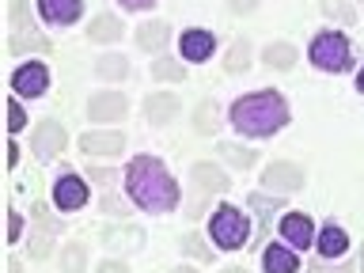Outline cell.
I'll return each instance as SVG.
<instances>
[{"mask_svg":"<svg viewBox=\"0 0 364 273\" xmlns=\"http://www.w3.org/2000/svg\"><path fill=\"white\" fill-rule=\"evenodd\" d=\"M250 57H255V42L247 38H235L232 46H228V53H224V73L228 76H243L247 68H250Z\"/></svg>","mask_w":364,"mask_h":273,"instance_id":"d4e9b609","label":"cell"},{"mask_svg":"<svg viewBox=\"0 0 364 273\" xmlns=\"http://www.w3.org/2000/svg\"><path fill=\"white\" fill-rule=\"evenodd\" d=\"M118 4H122L125 11H148V8L156 4V0H118Z\"/></svg>","mask_w":364,"mask_h":273,"instance_id":"ab89813d","label":"cell"},{"mask_svg":"<svg viewBox=\"0 0 364 273\" xmlns=\"http://www.w3.org/2000/svg\"><path fill=\"white\" fill-rule=\"evenodd\" d=\"M65 144H68V129H65L57 118H42L38 125H34V133H31V152L38 156V159L61 156Z\"/></svg>","mask_w":364,"mask_h":273,"instance_id":"30bf717a","label":"cell"},{"mask_svg":"<svg viewBox=\"0 0 364 273\" xmlns=\"http://www.w3.org/2000/svg\"><path fill=\"white\" fill-rule=\"evenodd\" d=\"M193 133L198 136H213L220 129V107H216V99H201L198 107H193Z\"/></svg>","mask_w":364,"mask_h":273,"instance_id":"4316f807","label":"cell"},{"mask_svg":"<svg viewBox=\"0 0 364 273\" xmlns=\"http://www.w3.org/2000/svg\"><path fill=\"white\" fill-rule=\"evenodd\" d=\"M133 38L144 53H164V46L171 42V23L167 19H144Z\"/></svg>","mask_w":364,"mask_h":273,"instance_id":"44dd1931","label":"cell"},{"mask_svg":"<svg viewBox=\"0 0 364 273\" xmlns=\"http://www.w3.org/2000/svg\"><path fill=\"white\" fill-rule=\"evenodd\" d=\"M357 4H360V8H364V0H357Z\"/></svg>","mask_w":364,"mask_h":273,"instance_id":"7dc6e473","label":"cell"},{"mask_svg":"<svg viewBox=\"0 0 364 273\" xmlns=\"http://www.w3.org/2000/svg\"><path fill=\"white\" fill-rule=\"evenodd\" d=\"M296 61H300V50H296L292 42H269L266 50H262V65H266L269 73H292Z\"/></svg>","mask_w":364,"mask_h":273,"instance_id":"603a6c76","label":"cell"},{"mask_svg":"<svg viewBox=\"0 0 364 273\" xmlns=\"http://www.w3.org/2000/svg\"><path fill=\"white\" fill-rule=\"evenodd\" d=\"M8 53L11 57H31V53H50V38L34 27H19V31H11V38H8Z\"/></svg>","mask_w":364,"mask_h":273,"instance_id":"d6986e66","label":"cell"},{"mask_svg":"<svg viewBox=\"0 0 364 273\" xmlns=\"http://www.w3.org/2000/svg\"><path fill=\"white\" fill-rule=\"evenodd\" d=\"M178 114H182V95H175V91H152V95H144V118L156 129L171 125Z\"/></svg>","mask_w":364,"mask_h":273,"instance_id":"9a60e30c","label":"cell"},{"mask_svg":"<svg viewBox=\"0 0 364 273\" xmlns=\"http://www.w3.org/2000/svg\"><path fill=\"white\" fill-rule=\"evenodd\" d=\"M315 250H318V258H330V262L346 258L349 255V232L341 224H323L318 228V239H315Z\"/></svg>","mask_w":364,"mask_h":273,"instance_id":"ac0fdd59","label":"cell"},{"mask_svg":"<svg viewBox=\"0 0 364 273\" xmlns=\"http://www.w3.org/2000/svg\"><path fill=\"white\" fill-rule=\"evenodd\" d=\"M318 8H323L326 19L341 23V27H353V23H357V8H353V0H323Z\"/></svg>","mask_w":364,"mask_h":273,"instance_id":"4dcf8cb0","label":"cell"},{"mask_svg":"<svg viewBox=\"0 0 364 273\" xmlns=\"http://www.w3.org/2000/svg\"><path fill=\"white\" fill-rule=\"evenodd\" d=\"M95 76L107 80V84H122V80H129V57H125V53H102L95 61Z\"/></svg>","mask_w":364,"mask_h":273,"instance_id":"484cf974","label":"cell"},{"mask_svg":"<svg viewBox=\"0 0 364 273\" xmlns=\"http://www.w3.org/2000/svg\"><path fill=\"white\" fill-rule=\"evenodd\" d=\"M220 273H247V269H243V266H224Z\"/></svg>","mask_w":364,"mask_h":273,"instance_id":"f6af8a7d","label":"cell"},{"mask_svg":"<svg viewBox=\"0 0 364 273\" xmlns=\"http://www.w3.org/2000/svg\"><path fill=\"white\" fill-rule=\"evenodd\" d=\"M34 4H38V16L50 27H73L84 16V0H34Z\"/></svg>","mask_w":364,"mask_h":273,"instance_id":"e0dca14e","label":"cell"},{"mask_svg":"<svg viewBox=\"0 0 364 273\" xmlns=\"http://www.w3.org/2000/svg\"><path fill=\"white\" fill-rule=\"evenodd\" d=\"M175 273H201L198 266H175Z\"/></svg>","mask_w":364,"mask_h":273,"instance_id":"ee69618b","label":"cell"},{"mask_svg":"<svg viewBox=\"0 0 364 273\" xmlns=\"http://www.w3.org/2000/svg\"><path fill=\"white\" fill-rule=\"evenodd\" d=\"M129 114V99L122 91H95L87 99V118L95 125H110V122H122Z\"/></svg>","mask_w":364,"mask_h":273,"instance_id":"5bb4252c","label":"cell"},{"mask_svg":"<svg viewBox=\"0 0 364 273\" xmlns=\"http://www.w3.org/2000/svg\"><path fill=\"white\" fill-rule=\"evenodd\" d=\"M209 239L216 250H243L250 239V216L232 201H220L209 216Z\"/></svg>","mask_w":364,"mask_h":273,"instance_id":"3957f363","label":"cell"},{"mask_svg":"<svg viewBox=\"0 0 364 273\" xmlns=\"http://www.w3.org/2000/svg\"><path fill=\"white\" fill-rule=\"evenodd\" d=\"M31 220H34V232L27 235V250H31L34 262H46V258H50V250H53L57 232H61V220L50 216V205H46V201L31 205Z\"/></svg>","mask_w":364,"mask_h":273,"instance_id":"52a82bcc","label":"cell"},{"mask_svg":"<svg viewBox=\"0 0 364 273\" xmlns=\"http://www.w3.org/2000/svg\"><path fill=\"white\" fill-rule=\"evenodd\" d=\"M307 273H353V262L349 258H338V262H330V258H311V266H307Z\"/></svg>","mask_w":364,"mask_h":273,"instance_id":"1f68e13d","label":"cell"},{"mask_svg":"<svg viewBox=\"0 0 364 273\" xmlns=\"http://www.w3.org/2000/svg\"><path fill=\"white\" fill-rule=\"evenodd\" d=\"M262 273H300V250L281 243L262 247Z\"/></svg>","mask_w":364,"mask_h":273,"instance_id":"ffe728a7","label":"cell"},{"mask_svg":"<svg viewBox=\"0 0 364 273\" xmlns=\"http://www.w3.org/2000/svg\"><path fill=\"white\" fill-rule=\"evenodd\" d=\"M122 34H125V27L114 11H99V16H91V23H87V38L95 46H110V42H118Z\"/></svg>","mask_w":364,"mask_h":273,"instance_id":"7402d4cb","label":"cell"},{"mask_svg":"<svg viewBox=\"0 0 364 273\" xmlns=\"http://www.w3.org/2000/svg\"><path fill=\"white\" fill-rule=\"evenodd\" d=\"M61 273H87V247L80 239H68L61 247Z\"/></svg>","mask_w":364,"mask_h":273,"instance_id":"f546056e","label":"cell"},{"mask_svg":"<svg viewBox=\"0 0 364 273\" xmlns=\"http://www.w3.org/2000/svg\"><path fill=\"white\" fill-rule=\"evenodd\" d=\"M190 186H193V201L190 213L201 216V209L209 205L213 198H224L228 190H232V178H228V171L220 164H209V159H198V164L190 167Z\"/></svg>","mask_w":364,"mask_h":273,"instance_id":"5b68a950","label":"cell"},{"mask_svg":"<svg viewBox=\"0 0 364 273\" xmlns=\"http://www.w3.org/2000/svg\"><path fill=\"white\" fill-rule=\"evenodd\" d=\"M19 159H23V148L16 144V136H11V141H8V167L16 171V167H19Z\"/></svg>","mask_w":364,"mask_h":273,"instance_id":"f35d334b","label":"cell"},{"mask_svg":"<svg viewBox=\"0 0 364 273\" xmlns=\"http://www.w3.org/2000/svg\"><path fill=\"white\" fill-rule=\"evenodd\" d=\"M360 269H364V250H360Z\"/></svg>","mask_w":364,"mask_h":273,"instance_id":"bcb514c9","label":"cell"},{"mask_svg":"<svg viewBox=\"0 0 364 273\" xmlns=\"http://www.w3.org/2000/svg\"><path fill=\"white\" fill-rule=\"evenodd\" d=\"M95 273H129V262L118 258V255H110V258H102L95 266Z\"/></svg>","mask_w":364,"mask_h":273,"instance_id":"e575fe53","label":"cell"},{"mask_svg":"<svg viewBox=\"0 0 364 273\" xmlns=\"http://www.w3.org/2000/svg\"><path fill=\"white\" fill-rule=\"evenodd\" d=\"M209 243H213V239H205L201 232H186V235L178 239V250H182L186 258L201 262V266H209V262H213V250H216V247H209Z\"/></svg>","mask_w":364,"mask_h":273,"instance_id":"f1b7e54d","label":"cell"},{"mask_svg":"<svg viewBox=\"0 0 364 273\" xmlns=\"http://www.w3.org/2000/svg\"><path fill=\"white\" fill-rule=\"evenodd\" d=\"M125 193L129 201L136 205L141 213H152V216H164V213H175L178 201H182V186L178 178L167 171V164L159 156H133L125 164Z\"/></svg>","mask_w":364,"mask_h":273,"instance_id":"6da1fadb","label":"cell"},{"mask_svg":"<svg viewBox=\"0 0 364 273\" xmlns=\"http://www.w3.org/2000/svg\"><path fill=\"white\" fill-rule=\"evenodd\" d=\"M19 239H23V216H19L16 209H11V213H8V243L16 247Z\"/></svg>","mask_w":364,"mask_h":273,"instance_id":"74e56055","label":"cell"},{"mask_svg":"<svg viewBox=\"0 0 364 273\" xmlns=\"http://www.w3.org/2000/svg\"><path fill=\"white\" fill-rule=\"evenodd\" d=\"M102 209L114 213V216H129V209H125V205H118V198H107V201H102Z\"/></svg>","mask_w":364,"mask_h":273,"instance_id":"60d3db41","label":"cell"},{"mask_svg":"<svg viewBox=\"0 0 364 273\" xmlns=\"http://www.w3.org/2000/svg\"><path fill=\"white\" fill-rule=\"evenodd\" d=\"M258 4L262 0H228V11H232V16H255Z\"/></svg>","mask_w":364,"mask_h":273,"instance_id":"8d00e7d4","label":"cell"},{"mask_svg":"<svg viewBox=\"0 0 364 273\" xmlns=\"http://www.w3.org/2000/svg\"><path fill=\"white\" fill-rule=\"evenodd\" d=\"M8 273H23V262L19 258H8Z\"/></svg>","mask_w":364,"mask_h":273,"instance_id":"b9f144b4","label":"cell"},{"mask_svg":"<svg viewBox=\"0 0 364 273\" xmlns=\"http://www.w3.org/2000/svg\"><path fill=\"white\" fill-rule=\"evenodd\" d=\"M8 19H11V31H19V27H31L27 0H11V8H8Z\"/></svg>","mask_w":364,"mask_h":273,"instance_id":"836d02e7","label":"cell"},{"mask_svg":"<svg viewBox=\"0 0 364 273\" xmlns=\"http://www.w3.org/2000/svg\"><path fill=\"white\" fill-rule=\"evenodd\" d=\"M307 57L318 73H349L353 68V46L341 31H318L311 46H307Z\"/></svg>","mask_w":364,"mask_h":273,"instance_id":"277c9868","label":"cell"},{"mask_svg":"<svg viewBox=\"0 0 364 273\" xmlns=\"http://www.w3.org/2000/svg\"><path fill=\"white\" fill-rule=\"evenodd\" d=\"M357 91H360V95H364V65L357 68Z\"/></svg>","mask_w":364,"mask_h":273,"instance_id":"7bdbcfd3","label":"cell"},{"mask_svg":"<svg viewBox=\"0 0 364 273\" xmlns=\"http://www.w3.org/2000/svg\"><path fill=\"white\" fill-rule=\"evenodd\" d=\"M144 243H148V235H144L141 224H125V220H122V224H114V228H107V232H102V247H107L110 255H118V258L144 250Z\"/></svg>","mask_w":364,"mask_h":273,"instance_id":"4fadbf2b","label":"cell"},{"mask_svg":"<svg viewBox=\"0 0 364 273\" xmlns=\"http://www.w3.org/2000/svg\"><path fill=\"white\" fill-rule=\"evenodd\" d=\"M87 178L91 182H107V186H110V182H122V171H114V167H91Z\"/></svg>","mask_w":364,"mask_h":273,"instance_id":"d590c367","label":"cell"},{"mask_svg":"<svg viewBox=\"0 0 364 273\" xmlns=\"http://www.w3.org/2000/svg\"><path fill=\"white\" fill-rule=\"evenodd\" d=\"M216 50V34L209 27H186L178 34V53L182 61H209Z\"/></svg>","mask_w":364,"mask_h":273,"instance_id":"2e32d148","label":"cell"},{"mask_svg":"<svg viewBox=\"0 0 364 273\" xmlns=\"http://www.w3.org/2000/svg\"><path fill=\"white\" fill-rule=\"evenodd\" d=\"M50 198H53V209L57 213H80L91 201V186H87L84 175L61 167V175L53 178V193H50Z\"/></svg>","mask_w":364,"mask_h":273,"instance_id":"ba28073f","label":"cell"},{"mask_svg":"<svg viewBox=\"0 0 364 273\" xmlns=\"http://www.w3.org/2000/svg\"><path fill=\"white\" fill-rule=\"evenodd\" d=\"M216 156H220L228 167H235V171H255L258 167V152L247 148V144H239V141H220L216 144Z\"/></svg>","mask_w":364,"mask_h":273,"instance_id":"cb8c5ba5","label":"cell"},{"mask_svg":"<svg viewBox=\"0 0 364 273\" xmlns=\"http://www.w3.org/2000/svg\"><path fill=\"white\" fill-rule=\"evenodd\" d=\"M289 122H292V107L277 87H258V91H250V95H239L232 107H228V125H232L239 136H250V141L277 136Z\"/></svg>","mask_w":364,"mask_h":273,"instance_id":"7a4b0ae2","label":"cell"},{"mask_svg":"<svg viewBox=\"0 0 364 273\" xmlns=\"http://www.w3.org/2000/svg\"><path fill=\"white\" fill-rule=\"evenodd\" d=\"M152 80H159V84H186V65H182V57H156L152 65Z\"/></svg>","mask_w":364,"mask_h":273,"instance_id":"83f0119b","label":"cell"},{"mask_svg":"<svg viewBox=\"0 0 364 273\" xmlns=\"http://www.w3.org/2000/svg\"><path fill=\"white\" fill-rule=\"evenodd\" d=\"M80 156H95V159H110V156H122L125 148V133L122 129H87L84 136L76 141Z\"/></svg>","mask_w":364,"mask_h":273,"instance_id":"7c38bea8","label":"cell"},{"mask_svg":"<svg viewBox=\"0 0 364 273\" xmlns=\"http://www.w3.org/2000/svg\"><path fill=\"white\" fill-rule=\"evenodd\" d=\"M258 186L266 193H273V198H289V193L307 186V171L300 164H292V159H273V164L262 167Z\"/></svg>","mask_w":364,"mask_h":273,"instance_id":"8992f818","label":"cell"},{"mask_svg":"<svg viewBox=\"0 0 364 273\" xmlns=\"http://www.w3.org/2000/svg\"><path fill=\"white\" fill-rule=\"evenodd\" d=\"M8 84H11V91H16L19 99H42L46 91H50V65H42V61L19 65Z\"/></svg>","mask_w":364,"mask_h":273,"instance_id":"9c48e42d","label":"cell"},{"mask_svg":"<svg viewBox=\"0 0 364 273\" xmlns=\"http://www.w3.org/2000/svg\"><path fill=\"white\" fill-rule=\"evenodd\" d=\"M23 129H27V114H23L19 95H11V99H8V133L16 136V133H23Z\"/></svg>","mask_w":364,"mask_h":273,"instance_id":"d6a6232c","label":"cell"},{"mask_svg":"<svg viewBox=\"0 0 364 273\" xmlns=\"http://www.w3.org/2000/svg\"><path fill=\"white\" fill-rule=\"evenodd\" d=\"M281 239H284V247H292V250H307V247H315L318 228L307 213L289 209V213H281Z\"/></svg>","mask_w":364,"mask_h":273,"instance_id":"8fae6325","label":"cell"}]
</instances>
